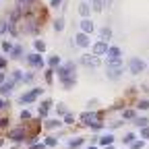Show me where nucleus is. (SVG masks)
<instances>
[{
	"label": "nucleus",
	"instance_id": "nucleus-1",
	"mask_svg": "<svg viewBox=\"0 0 149 149\" xmlns=\"http://www.w3.org/2000/svg\"><path fill=\"white\" fill-rule=\"evenodd\" d=\"M72 68H74V64H72V62H68V64H64V66H58V77H60V81H62V85H64L66 89H70V87L74 85V74H72Z\"/></svg>",
	"mask_w": 149,
	"mask_h": 149
},
{
	"label": "nucleus",
	"instance_id": "nucleus-2",
	"mask_svg": "<svg viewBox=\"0 0 149 149\" xmlns=\"http://www.w3.org/2000/svg\"><path fill=\"white\" fill-rule=\"evenodd\" d=\"M120 70H122V62H120V60L108 62V77H110V79H118V77H120Z\"/></svg>",
	"mask_w": 149,
	"mask_h": 149
},
{
	"label": "nucleus",
	"instance_id": "nucleus-3",
	"mask_svg": "<svg viewBox=\"0 0 149 149\" xmlns=\"http://www.w3.org/2000/svg\"><path fill=\"white\" fill-rule=\"evenodd\" d=\"M143 68H145V62H143L141 58H130V62H128V70L133 72V74H141Z\"/></svg>",
	"mask_w": 149,
	"mask_h": 149
},
{
	"label": "nucleus",
	"instance_id": "nucleus-4",
	"mask_svg": "<svg viewBox=\"0 0 149 149\" xmlns=\"http://www.w3.org/2000/svg\"><path fill=\"white\" fill-rule=\"evenodd\" d=\"M40 95H42V89H31L29 93H25V95L21 97V104H31V102H35Z\"/></svg>",
	"mask_w": 149,
	"mask_h": 149
},
{
	"label": "nucleus",
	"instance_id": "nucleus-5",
	"mask_svg": "<svg viewBox=\"0 0 149 149\" xmlns=\"http://www.w3.org/2000/svg\"><path fill=\"white\" fill-rule=\"evenodd\" d=\"M27 62L31 64V66H42L44 64V58L40 54H31V56H27Z\"/></svg>",
	"mask_w": 149,
	"mask_h": 149
},
{
	"label": "nucleus",
	"instance_id": "nucleus-6",
	"mask_svg": "<svg viewBox=\"0 0 149 149\" xmlns=\"http://www.w3.org/2000/svg\"><path fill=\"white\" fill-rule=\"evenodd\" d=\"M106 56H108V62H112V60H120V50H118V48H108Z\"/></svg>",
	"mask_w": 149,
	"mask_h": 149
},
{
	"label": "nucleus",
	"instance_id": "nucleus-7",
	"mask_svg": "<svg viewBox=\"0 0 149 149\" xmlns=\"http://www.w3.org/2000/svg\"><path fill=\"white\" fill-rule=\"evenodd\" d=\"M74 42H77V46H81V48H85V46H89V37H87V33H79L77 37H74Z\"/></svg>",
	"mask_w": 149,
	"mask_h": 149
},
{
	"label": "nucleus",
	"instance_id": "nucleus-8",
	"mask_svg": "<svg viewBox=\"0 0 149 149\" xmlns=\"http://www.w3.org/2000/svg\"><path fill=\"white\" fill-rule=\"evenodd\" d=\"M93 52H95L97 56H100V54H106V52H108V42H104V40H102V42H97V44H95V48H93Z\"/></svg>",
	"mask_w": 149,
	"mask_h": 149
},
{
	"label": "nucleus",
	"instance_id": "nucleus-9",
	"mask_svg": "<svg viewBox=\"0 0 149 149\" xmlns=\"http://www.w3.org/2000/svg\"><path fill=\"white\" fill-rule=\"evenodd\" d=\"M85 66H97V58H95V56H89V54H85L83 56V60H81Z\"/></svg>",
	"mask_w": 149,
	"mask_h": 149
},
{
	"label": "nucleus",
	"instance_id": "nucleus-10",
	"mask_svg": "<svg viewBox=\"0 0 149 149\" xmlns=\"http://www.w3.org/2000/svg\"><path fill=\"white\" fill-rule=\"evenodd\" d=\"M81 31L83 33H91L93 31V23L89 21V19H83V21H81Z\"/></svg>",
	"mask_w": 149,
	"mask_h": 149
},
{
	"label": "nucleus",
	"instance_id": "nucleus-11",
	"mask_svg": "<svg viewBox=\"0 0 149 149\" xmlns=\"http://www.w3.org/2000/svg\"><path fill=\"white\" fill-rule=\"evenodd\" d=\"M8 137H10L13 141H21V139L25 137V130H23V128H17V130H13V133H10Z\"/></svg>",
	"mask_w": 149,
	"mask_h": 149
},
{
	"label": "nucleus",
	"instance_id": "nucleus-12",
	"mask_svg": "<svg viewBox=\"0 0 149 149\" xmlns=\"http://www.w3.org/2000/svg\"><path fill=\"white\" fill-rule=\"evenodd\" d=\"M10 89H13V83H4V85H0V93H2V95H8Z\"/></svg>",
	"mask_w": 149,
	"mask_h": 149
},
{
	"label": "nucleus",
	"instance_id": "nucleus-13",
	"mask_svg": "<svg viewBox=\"0 0 149 149\" xmlns=\"http://www.w3.org/2000/svg\"><path fill=\"white\" fill-rule=\"evenodd\" d=\"M89 10H91V8H89V4H87V2H83V4L79 6V13H81V15H83L85 19L89 17Z\"/></svg>",
	"mask_w": 149,
	"mask_h": 149
},
{
	"label": "nucleus",
	"instance_id": "nucleus-14",
	"mask_svg": "<svg viewBox=\"0 0 149 149\" xmlns=\"http://www.w3.org/2000/svg\"><path fill=\"white\" fill-rule=\"evenodd\" d=\"M100 35H102V40H104V42H106V40H110V35H112V31H110V29H108V27H104V29H102V33H100Z\"/></svg>",
	"mask_w": 149,
	"mask_h": 149
},
{
	"label": "nucleus",
	"instance_id": "nucleus-15",
	"mask_svg": "<svg viewBox=\"0 0 149 149\" xmlns=\"http://www.w3.org/2000/svg\"><path fill=\"white\" fill-rule=\"evenodd\" d=\"M112 141H114V137H112V135H106V137H102V141H100V143H102V145H110Z\"/></svg>",
	"mask_w": 149,
	"mask_h": 149
},
{
	"label": "nucleus",
	"instance_id": "nucleus-16",
	"mask_svg": "<svg viewBox=\"0 0 149 149\" xmlns=\"http://www.w3.org/2000/svg\"><path fill=\"white\" fill-rule=\"evenodd\" d=\"M54 29H56V31H62V29H64V21H62V19H58V21L54 23Z\"/></svg>",
	"mask_w": 149,
	"mask_h": 149
},
{
	"label": "nucleus",
	"instance_id": "nucleus-17",
	"mask_svg": "<svg viewBox=\"0 0 149 149\" xmlns=\"http://www.w3.org/2000/svg\"><path fill=\"white\" fill-rule=\"evenodd\" d=\"M60 64V58L58 56H50V66H58Z\"/></svg>",
	"mask_w": 149,
	"mask_h": 149
},
{
	"label": "nucleus",
	"instance_id": "nucleus-18",
	"mask_svg": "<svg viewBox=\"0 0 149 149\" xmlns=\"http://www.w3.org/2000/svg\"><path fill=\"white\" fill-rule=\"evenodd\" d=\"M46 126L48 128H56V126H60V120H50V122H46Z\"/></svg>",
	"mask_w": 149,
	"mask_h": 149
},
{
	"label": "nucleus",
	"instance_id": "nucleus-19",
	"mask_svg": "<svg viewBox=\"0 0 149 149\" xmlns=\"http://www.w3.org/2000/svg\"><path fill=\"white\" fill-rule=\"evenodd\" d=\"M35 50H37V52H44V50H46V44H44V42H35Z\"/></svg>",
	"mask_w": 149,
	"mask_h": 149
},
{
	"label": "nucleus",
	"instance_id": "nucleus-20",
	"mask_svg": "<svg viewBox=\"0 0 149 149\" xmlns=\"http://www.w3.org/2000/svg\"><path fill=\"white\" fill-rule=\"evenodd\" d=\"M93 2V10H102V0H91Z\"/></svg>",
	"mask_w": 149,
	"mask_h": 149
},
{
	"label": "nucleus",
	"instance_id": "nucleus-21",
	"mask_svg": "<svg viewBox=\"0 0 149 149\" xmlns=\"http://www.w3.org/2000/svg\"><path fill=\"white\" fill-rule=\"evenodd\" d=\"M81 143H83V139H72V141H70V147L74 149V147H79Z\"/></svg>",
	"mask_w": 149,
	"mask_h": 149
},
{
	"label": "nucleus",
	"instance_id": "nucleus-22",
	"mask_svg": "<svg viewBox=\"0 0 149 149\" xmlns=\"http://www.w3.org/2000/svg\"><path fill=\"white\" fill-rule=\"evenodd\" d=\"M2 48H4V52H10V50H13V44H10V42H4Z\"/></svg>",
	"mask_w": 149,
	"mask_h": 149
},
{
	"label": "nucleus",
	"instance_id": "nucleus-23",
	"mask_svg": "<svg viewBox=\"0 0 149 149\" xmlns=\"http://www.w3.org/2000/svg\"><path fill=\"white\" fill-rule=\"evenodd\" d=\"M139 108H141V110H147V108H149V102H147V100L139 102Z\"/></svg>",
	"mask_w": 149,
	"mask_h": 149
},
{
	"label": "nucleus",
	"instance_id": "nucleus-24",
	"mask_svg": "<svg viewBox=\"0 0 149 149\" xmlns=\"http://www.w3.org/2000/svg\"><path fill=\"white\" fill-rule=\"evenodd\" d=\"M141 135H143V139H147V137H149V126H143V130H141Z\"/></svg>",
	"mask_w": 149,
	"mask_h": 149
},
{
	"label": "nucleus",
	"instance_id": "nucleus-25",
	"mask_svg": "<svg viewBox=\"0 0 149 149\" xmlns=\"http://www.w3.org/2000/svg\"><path fill=\"white\" fill-rule=\"evenodd\" d=\"M50 4H52V8H58V6L62 4V0H52V2H50Z\"/></svg>",
	"mask_w": 149,
	"mask_h": 149
},
{
	"label": "nucleus",
	"instance_id": "nucleus-26",
	"mask_svg": "<svg viewBox=\"0 0 149 149\" xmlns=\"http://www.w3.org/2000/svg\"><path fill=\"white\" fill-rule=\"evenodd\" d=\"M133 139H135V135H133V133H128V135L124 137V143H130V141H133Z\"/></svg>",
	"mask_w": 149,
	"mask_h": 149
},
{
	"label": "nucleus",
	"instance_id": "nucleus-27",
	"mask_svg": "<svg viewBox=\"0 0 149 149\" xmlns=\"http://www.w3.org/2000/svg\"><path fill=\"white\" fill-rule=\"evenodd\" d=\"M133 116H135L133 110H126V112H124V118H133Z\"/></svg>",
	"mask_w": 149,
	"mask_h": 149
},
{
	"label": "nucleus",
	"instance_id": "nucleus-28",
	"mask_svg": "<svg viewBox=\"0 0 149 149\" xmlns=\"http://www.w3.org/2000/svg\"><path fill=\"white\" fill-rule=\"evenodd\" d=\"M137 124H139V126H145V124H147V118H139Z\"/></svg>",
	"mask_w": 149,
	"mask_h": 149
},
{
	"label": "nucleus",
	"instance_id": "nucleus-29",
	"mask_svg": "<svg viewBox=\"0 0 149 149\" xmlns=\"http://www.w3.org/2000/svg\"><path fill=\"white\" fill-rule=\"evenodd\" d=\"M29 116H31V114H29L27 110H23V112H21V118H23V120H25V118H29Z\"/></svg>",
	"mask_w": 149,
	"mask_h": 149
},
{
	"label": "nucleus",
	"instance_id": "nucleus-30",
	"mask_svg": "<svg viewBox=\"0 0 149 149\" xmlns=\"http://www.w3.org/2000/svg\"><path fill=\"white\" fill-rule=\"evenodd\" d=\"M4 108H8V104H6L4 100H0V110H4Z\"/></svg>",
	"mask_w": 149,
	"mask_h": 149
},
{
	"label": "nucleus",
	"instance_id": "nucleus-31",
	"mask_svg": "<svg viewBox=\"0 0 149 149\" xmlns=\"http://www.w3.org/2000/svg\"><path fill=\"white\" fill-rule=\"evenodd\" d=\"M19 54H21V48H19V46H17V48L13 50V56H19Z\"/></svg>",
	"mask_w": 149,
	"mask_h": 149
},
{
	"label": "nucleus",
	"instance_id": "nucleus-32",
	"mask_svg": "<svg viewBox=\"0 0 149 149\" xmlns=\"http://www.w3.org/2000/svg\"><path fill=\"white\" fill-rule=\"evenodd\" d=\"M133 147H135V149H139V147H143V141H137V143H133Z\"/></svg>",
	"mask_w": 149,
	"mask_h": 149
},
{
	"label": "nucleus",
	"instance_id": "nucleus-33",
	"mask_svg": "<svg viewBox=\"0 0 149 149\" xmlns=\"http://www.w3.org/2000/svg\"><path fill=\"white\" fill-rule=\"evenodd\" d=\"M4 83V72H0V85Z\"/></svg>",
	"mask_w": 149,
	"mask_h": 149
},
{
	"label": "nucleus",
	"instance_id": "nucleus-34",
	"mask_svg": "<svg viewBox=\"0 0 149 149\" xmlns=\"http://www.w3.org/2000/svg\"><path fill=\"white\" fill-rule=\"evenodd\" d=\"M89 149H95V147H89Z\"/></svg>",
	"mask_w": 149,
	"mask_h": 149
}]
</instances>
